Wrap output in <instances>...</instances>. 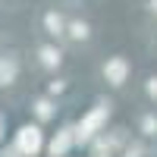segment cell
I'll return each instance as SVG.
<instances>
[{"mask_svg":"<svg viewBox=\"0 0 157 157\" xmlns=\"http://www.w3.org/2000/svg\"><path fill=\"white\" fill-rule=\"evenodd\" d=\"M126 69H129V66H126V60H120V57H116V60H110L107 66H104V75H107L113 85H123V78H126Z\"/></svg>","mask_w":157,"mask_h":157,"instance_id":"1","label":"cell"},{"mask_svg":"<svg viewBox=\"0 0 157 157\" xmlns=\"http://www.w3.org/2000/svg\"><path fill=\"white\" fill-rule=\"evenodd\" d=\"M38 145H41V135H38V129H22V148L25 151H38Z\"/></svg>","mask_w":157,"mask_h":157,"instance_id":"2","label":"cell"},{"mask_svg":"<svg viewBox=\"0 0 157 157\" xmlns=\"http://www.w3.org/2000/svg\"><path fill=\"white\" fill-rule=\"evenodd\" d=\"M47 25L54 29V35H60V32H63V22H60V16H54V13L47 16Z\"/></svg>","mask_w":157,"mask_h":157,"instance_id":"5","label":"cell"},{"mask_svg":"<svg viewBox=\"0 0 157 157\" xmlns=\"http://www.w3.org/2000/svg\"><path fill=\"white\" fill-rule=\"evenodd\" d=\"M145 132H148V135H154V132H157V123L151 120V116H148V120H145Z\"/></svg>","mask_w":157,"mask_h":157,"instance_id":"7","label":"cell"},{"mask_svg":"<svg viewBox=\"0 0 157 157\" xmlns=\"http://www.w3.org/2000/svg\"><path fill=\"white\" fill-rule=\"evenodd\" d=\"M85 35H88V25L85 22H75L72 25V38H85Z\"/></svg>","mask_w":157,"mask_h":157,"instance_id":"6","label":"cell"},{"mask_svg":"<svg viewBox=\"0 0 157 157\" xmlns=\"http://www.w3.org/2000/svg\"><path fill=\"white\" fill-rule=\"evenodd\" d=\"M41 57H44V63H47V66H57V63H60V50L44 47V50H41Z\"/></svg>","mask_w":157,"mask_h":157,"instance_id":"4","label":"cell"},{"mask_svg":"<svg viewBox=\"0 0 157 157\" xmlns=\"http://www.w3.org/2000/svg\"><path fill=\"white\" fill-rule=\"evenodd\" d=\"M151 94H157V78H151Z\"/></svg>","mask_w":157,"mask_h":157,"instance_id":"8","label":"cell"},{"mask_svg":"<svg viewBox=\"0 0 157 157\" xmlns=\"http://www.w3.org/2000/svg\"><path fill=\"white\" fill-rule=\"evenodd\" d=\"M13 75H16V63H10V66H6V63H0V85H10Z\"/></svg>","mask_w":157,"mask_h":157,"instance_id":"3","label":"cell"}]
</instances>
